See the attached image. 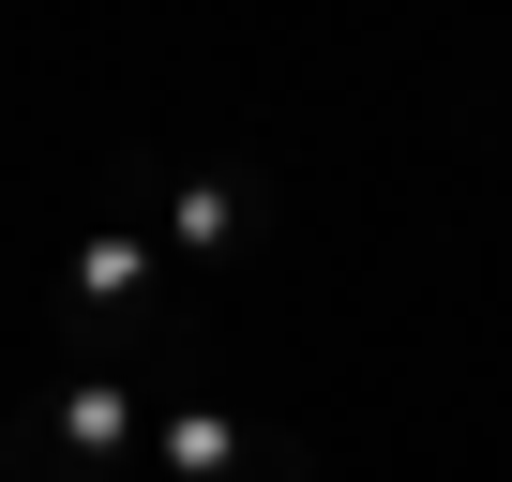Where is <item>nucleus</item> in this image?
Masks as SVG:
<instances>
[{"mask_svg": "<svg viewBox=\"0 0 512 482\" xmlns=\"http://www.w3.org/2000/svg\"><path fill=\"white\" fill-rule=\"evenodd\" d=\"M106 211L166 241V272H226V257L272 241V181H256V166H151V151H121L106 166Z\"/></svg>", "mask_w": 512, "mask_h": 482, "instance_id": "obj_1", "label": "nucleus"}, {"mask_svg": "<svg viewBox=\"0 0 512 482\" xmlns=\"http://www.w3.org/2000/svg\"><path fill=\"white\" fill-rule=\"evenodd\" d=\"M136 482H317V437H302V422H256V407L181 392V407L136 422Z\"/></svg>", "mask_w": 512, "mask_h": 482, "instance_id": "obj_3", "label": "nucleus"}, {"mask_svg": "<svg viewBox=\"0 0 512 482\" xmlns=\"http://www.w3.org/2000/svg\"><path fill=\"white\" fill-rule=\"evenodd\" d=\"M136 377H46L16 422H0V482H136Z\"/></svg>", "mask_w": 512, "mask_h": 482, "instance_id": "obj_2", "label": "nucleus"}]
</instances>
